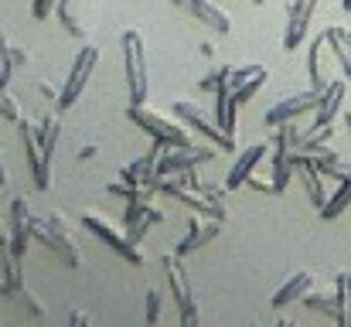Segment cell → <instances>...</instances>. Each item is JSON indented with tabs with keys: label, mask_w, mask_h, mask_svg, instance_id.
Returning a JSON list of instances; mask_svg holds the SVG:
<instances>
[{
	"label": "cell",
	"mask_w": 351,
	"mask_h": 327,
	"mask_svg": "<svg viewBox=\"0 0 351 327\" xmlns=\"http://www.w3.org/2000/svg\"><path fill=\"white\" fill-rule=\"evenodd\" d=\"M123 55H126V89H130V106L147 103V48L136 31L123 34Z\"/></svg>",
	"instance_id": "1"
},
{
	"label": "cell",
	"mask_w": 351,
	"mask_h": 327,
	"mask_svg": "<svg viewBox=\"0 0 351 327\" xmlns=\"http://www.w3.org/2000/svg\"><path fill=\"white\" fill-rule=\"evenodd\" d=\"M130 119H133L136 126H143V130H147V133H150V136H154L160 147H195L184 126L167 123L164 116H157V112H150V109L130 106Z\"/></svg>",
	"instance_id": "2"
},
{
	"label": "cell",
	"mask_w": 351,
	"mask_h": 327,
	"mask_svg": "<svg viewBox=\"0 0 351 327\" xmlns=\"http://www.w3.org/2000/svg\"><path fill=\"white\" fill-rule=\"evenodd\" d=\"M96 62H99V51H96V48H82V51H79V58H75V65H72V72H69V79H65V86H62L58 109L75 106V99L82 96V89H86V82H89Z\"/></svg>",
	"instance_id": "3"
},
{
	"label": "cell",
	"mask_w": 351,
	"mask_h": 327,
	"mask_svg": "<svg viewBox=\"0 0 351 327\" xmlns=\"http://www.w3.org/2000/svg\"><path fill=\"white\" fill-rule=\"evenodd\" d=\"M205 160H212V150H202V147H167L157 157V178L195 171V164H205Z\"/></svg>",
	"instance_id": "4"
},
{
	"label": "cell",
	"mask_w": 351,
	"mask_h": 327,
	"mask_svg": "<svg viewBox=\"0 0 351 327\" xmlns=\"http://www.w3.org/2000/svg\"><path fill=\"white\" fill-rule=\"evenodd\" d=\"M174 112H178V119H184V123H188L191 130H198L202 136H208V140H212L215 147H222V150H232V147H235L232 136H229L226 130L212 126V123H208V119H205V116L198 112V106H191L188 99H178V103H174Z\"/></svg>",
	"instance_id": "5"
},
{
	"label": "cell",
	"mask_w": 351,
	"mask_h": 327,
	"mask_svg": "<svg viewBox=\"0 0 351 327\" xmlns=\"http://www.w3.org/2000/svg\"><path fill=\"white\" fill-rule=\"evenodd\" d=\"M86 225H89V228H93V232H96L103 242H110V249H113V252H119L126 263H133V266H143V252H140V249H136V245H133L126 235L113 232V228L103 221V215H96V212H86Z\"/></svg>",
	"instance_id": "6"
},
{
	"label": "cell",
	"mask_w": 351,
	"mask_h": 327,
	"mask_svg": "<svg viewBox=\"0 0 351 327\" xmlns=\"http://www.w3.org/2000/svg\"><path fill=\"white\" fill-rule=\"evenodd\" d=\"M317 99H321V93H317V89H311V93H297V96H290V99H283V103H273L269 112H266V123H269V126L290 123V119H297L300 112L317 109Z\"/></svg>",
	"instance_id": "7"
},
{
	"label": "cell",
	"mask_w": 351,
	"mask_h": 327,
	"mask_svg": "<svg viewBox=\"0 0 351 327\" xmlns=\"http://www.w3.org/2000/svg\"><path fill=\"white\" fill-rule=\"evenodd\" d=\"M348 96V82L345 79H331L324 89H321V99H317V116H314V126H331L335 116L341 112V103Z\"/></svg>",
	"instance_id": "8"
},
{
	"label": "cell",
	"mask_w": 351,
	"mask_h": 327,
	"mask_svg": "<svg viewBox=\"0 0 351 327\" xmlns=\"http://www.w3.org/2000/svg\"><path fill=\"white\" fill-rule=\"evenodd\" d=\"M7 242H10V252H14L17 259L27 252V242H31V215H27V202H24V198H17V202L10 205V235H7Z\"/></svg>",
	"instance_id": "9"
},
{
	"label": "cell",
	"mask_w": 351,
	"mask_h": 327,
	"mask_svg": "<svg viewBox=\"0 0 351 327\" xmlns=\"http://www.w3.org/2000/svg\"><path fill=\"white\" fill-rule=\"evenodd\" d=\"M266 143H252V147H245L239 157H235L232 171H229V178H226V191H235V188H242L249 178H252V171H256V164L266 157Z\"/></svg>",
	"instance_id": "10"
},
{
	"label": "cell",
	"mask_w": 351,
	"mask_h": 327,
	"mask_svg": "<svg viewBox=\"0 0 351 327\" xmlns=\"http://www.w3.org/2000/svg\"><path fill=\"white\" fill-rule=\"evenodd\" d=\"M164 269H167V283H171V297H174V304H178V311L184 314V311H191L195 304V297H191V287H188V280H184V269H181V256H164Z\"/></svg>",
	"instance_id": "11"
},
{
	"label": "cell",
	"mask_w": 351,
	"mask_h": 327,
	"mask_svg": "<svg viewBox=\"0 0 351 327\" xmlns=\"http://www.w3.org/2000/svg\"><path fill=\"white\" fill-rule=\"evenodd\" d=\"M21 133H24V150H27V160H31V174H34L38 188H48L51 184V164H45V157L38 150V130L21 119Z\"/></svg>",
	"instance_id": "12"
},
{
	"label": "cell",
	"mask_w": 351,
	"mask_h": 327,
	"mask_svg": "<svg viewBox=\"0 0 351 327\" xmlns=\"http://www.w3.org/2000/svg\"><path fill=\"white\" fill-rule=\"evenodd\" d=\"M314 7L317 0H293L290 3V24H287V48H300L304 34H307V24L314 17Z\"/></svg>",
	"instance_id": "13"
},
{
	"label": "cell",
	"mask_w": 351,
	"mask_h": 327,
	"mask_svg": "<svg viewBox=\"0 0 351 327\" xmlns=\"http://www.w3.org/2000/svg\"><path fill=\"white\" fill-rule=\"evenodd\" d=\"M178 7H184V10H191L202 24H208V27H215V31H222V34H229L232 31V21H229V14L226 10H219L215 3H208V0H174Z\"/></svg>",
	"instance_id": "14"
},
{
	"label": "cell",
	"mask_w": 351,
	"mask_h": 327,
	"mask_svg": "<svg viewBox=\"0 0 351 327\" xmlns=\"http://www.w3.org/2000/svg\"><path fill=\"white\" fill-rule=\"evenodd\" d=\"M219 228H222V221H219V218H212V225H202V218H195V221H191V228H188V235L178 242L174 256H181V259H184V256H191L202 242L215 239V235H219Z\"/></svg>",
	"instance_id": "15"
},
{
	"label": "cell",
	"mask_w": 351,
	"mask_h": 327,
	"mask_svg": "<svg viewBox=\"0 0 351 327\" xmlns=\"http://www.w3.org/2000/svg\"><path fill=\"white\" fill-rule=\"evenodd\" d=\"M324 38H328V45H331V55H335L338 65L345 69V79L351 82V31H345V27H328Z\"/></svg>",
	"instance_id": "16"
},
{
	"label": "cell",
	"mask_w": 351,
	"mask_h": 327,
	"mask_svg": "<svg viewBox=\"0 0 351 327\" xmlns=\"http://www.w3.org/2000/svg\"><path fill=\"white\" fill-rule=\"evenodd\" d=\"M311 283H314V276L311 273H293L276 293H273V307H287L290 300H300L307 290H311Z\"/></svg>",
	"instance_id": "17"
},
{
	"label": "cell",
	"mask_w": 351,
	"mask_h": 327,
	"mask_svg": "<svg viewBox=\"0 0 351 327\" xmlns=\"http://www.w3.org/2000/svg\"><path fill=\"white\" fill-rule=\"evenodd\" d=\"M324 45H328V38L321 34V38H317V41L311 45V55H307V75H311V89H317V93H321V89H324V86L331 82V79L324 75V69H321V58H324Z\"/></svg>",
	"instance_id": "18"
},
{
	"label": "cell",
	"mask_w": 351,
	"mask_h": 327,
	"mask_svg": "<svg viewBox=\"0 0 351 327\" xmlns=\"http://www.w3.org/2000/svg\"><path fill=\"white\" fill-rule=\"evenodd\" d=\"M348 205H351V184H348V181H341V188H338V191H331V198L324 202L321 218H324V221H335V218L348 208Z\"/></svg>",
	"instance_id": "19"
},
{
	"label": "cell",
	"mask_w": 351,
	"mask_h": 327,
	"mask_svg": "<svg viewBox=\"0 0 351 327\" xmlns=\"http://www.w3.org/2000/svg\"><path fill=\"white\" fill-rule=\"evenodd\" d=\"M263 82H266V69H259V72H256V75H252L249 82H242L239 89H232V99L239 103V106H242L245 99H252V96L259 93V86H263Z\"/></svg>",
	"instance_id": "20"
},
{
	"label": "cell",
	"mask_w": 351,
	"mask_h": 327,
	"mask_svg": "<svg viewBox=\"0 0 351 327\" xmlns=\"http://www.w3.org/2000/svg\"><path fill=\"white\" fill-rule=\"evenodd\" d=\"M157 317H160V293L147 290V324H157Z\"/></svg>",
	"instance_id": "21"
},
{
	"label": "cell",
	"mask_w": 351,
	"mask_h": 327,
	"mask_svg": "<svg viewBox=\"0 0 351 327\" xmlns=\"http://www.w3.org/2000/svg\"><path fill=\"white\" fill-rule=\"evenodd\" d=\"M0 112H3L7 119H17V123H21V112H17V103H14L10 96H3V89H0Z\"/></svg>",
	"instance_id": "22"
},
{
	"label": "cell",
	"mask_w": 351,
	"mask_h": 327,
	"mask_svg": "<svg viewBox=\"0 0 351 327\" xmlns=\"http://www.w3.org/2000/svg\"><path fill=\"white\" fill-rule=\"evenodd\" d=\"M181 327H198V307H191V311L181 314Z\"/></svg>",
	"instance_id": "23"
},
{
	"label": "cell",
	"mask_w": 351,
	"mask_h": 327,
	"mask_svg": "<svg viewBox=\"0 0 351 327\" xmlns=\"http://www.w3.org/2000/svg\"><path fill=\"white\" fill-rule=\"evenodd\" d=\"M55 0H34V17H48Z\"/></svg>",
	"instance_id": "24"
},
{
	"label": "cell",
	"mask_w": 351,
	"mask_h": 327,
	"mask_svg": "<svg viewBox=\"0 0 351 327\" xmlns=\"http://www.w3.org/2000/svg\"><path fill=\"white\" fill-rule=\"evenodd\" d=\"M72 327H89V317H86L82 311H75V314H72Z\"/></svg>",
	"instance_id": "25"
},
{
	"label": "cell",
	"mask_w": 351,
	"mask_h": 327,
	"mask_svg": "<svg viewBox=\"0 0 351 327\" xmlns=\"http://www.w3.org/2000/svg\"><path fill=\"white\" fill-rule=\"evenodd\" d=\"M79 157H82V160H86V157H96V147H82V150H79Z\"/></svg>",
	"instance_id": "26"
},
{
	"label": "cell",
	"mask_w": 351,
	"mask_h": 327,
	"mask_svg": "<svg viewBox=\"0 0 351 327\" xmlns=\"http://www.w3.org/2000/svg\"><path fill=\"white\" fill-rule=\"evenodd\" d=\"M345 126H348V133H351V112H345Z\"/></svg>",
	"instance_id": "27"
},
{
	"label": "cell",
	"mask_w": 351,
	"mask_h": 327,
	"mask_svg": "<svg viewBox=\"0 0 351 327\" xmlns=\"http://www.w3.org/2000/svg\"><path fill=\"white\" fill-rule=\"evenodd\" d=\"M341 7H345V10H351V0H341Z\"/></svg>",
	"instance_id": "28"
},
{
	"label": "cell",
	"mask_w": 351,
	"mask_h": 327,
	"mask_svg": "<svg viewBox=\"0 0 351 327\" xmlns=\"http://www.w3.org/2000/svg\"><path fill=\"white\" fill-rule=\"evenodd\" d=\"M276 327H293V324H290V321H280V324H276Z\"/></svg>",
	"instance_id": "29"
},
{
	"label": "cell",
	"mask_w": 351,
	"mask_h": 327,
	"mask_svg": "<svg viewBox=\"0 0 351 327\" xmlns=\"http://www.w3.org/2000/svg\"><path fill=\"white\" fill-rule=\"evenodd\" d=\"M0 235H3V225H0Z\"/></svg>",
	"instance_id": "30"
},
{
	"label": "cell",
	"mask_w": 351,
	"mask_h": 327,
	"mask_svg": "<svg viewBox=\"0 0 351 327\" xmlns=\"http://www.w3.org/2000/svg\"><path fill=\"white\" fill-rule=\"evenodd\" d=\"M252 3H263V0H252Z\"/></svg>",
	"instance_id": "31"
}]
</instances>
